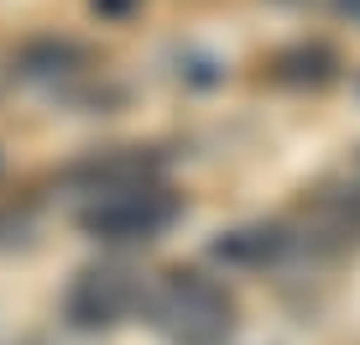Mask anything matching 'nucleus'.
Masks as SVG:
<instances>
[{
    "mask_svg": "<svg viewBox=\"0 0 360 345\" xmlns=\"http://www.w3.org/2000/svg\"><path fill=\"white\" fill-rule=\"evenodd\" d=\"M141 314L167 345H230L235 340L230 288L219 277L198 272V267H172L157 288H146Z\"/></svg>",
    "mask_w": 360,
    "mask_h": 345,
    "instance_id": "1",
    "label": "nucleus"
},
{
    "mask_svg": "<svg viewBox=\"0 0 360 345\" xmlns=\"http://www.w3.org/2000/svg\"><path fill=\"white\" fill-rule=\"evenodd\" d=\"M178 220H183V199L162 178L131 183V189H110V194H89V204L79 209V230L94 241H110V246L157 241Z\"/></svg>",
    "mask_w": 360,
    "mask_h": 345,
    "instance_id": "2",
    "label": "nucleus"
},
{
    "mask_svg": "<svg viewBox=\"0 0 360 345\" xmlns=\"http://www.w3.org/2000/svg\"><path fill=\"white\" fill-rule=\"evenodd\" d=\"M141 303H146V282L131 262H89L73 272L63 293V319L84 335H99V330H120L126 319H136Z\"/></svg>",
    "mask_w": 360,
    "mask_h": 345,
    "instance_id": "3",
    "label": "nucleus"
},
{
    "mask_svg": "<svg viewBox=\"0 0 360 345\" xmlns=\"http://www.w3.org/2000/svg\"><path fill=\"white\" fill-rule=\"evenodd\" d=\"M146 178H162V163H157L152 152H136V146L84 157V163H73L63 172V183L79 189L84 199H89V194H110V189H131V183H146Z\"/></svg>",
    "mask_w": 360,
    "mask_h": 345,
    "instance_id": "4",
    "label": "nucleus"
},
{
    "mask_svg": "<svg viewBox=\"0 0 360 345\" xmlns=\"http://www.w3.org/2000/svg\"><path fill=\"white\" fill-rule=\"evenodd\" d=\"M214 262L225 267H240V272H266V267H277L282 256L292 251V236L282 225H235V230H219L214 236Z\"/></svg>",
    "mask_w": 360,
    "mask_h": 345,
    "instance_id": "5",
    "label": "nucleus"
},
{
    "mask_svg": "<svg viewBox=\"0 0 360 345\" xmlns=\"http://www.w3.org/2000/svg\"><path fill=\"white\" fill-rule=\"evenodd\" d=\"M319 209H324L340 230H360V183L334 189V194H319Z\"/></svg>",
    "mask_w": 360,
    "mask_h": 345,
    "instance_id": "6",
    "label": "nucleus"
},
{
    "mask_svg": "<svg viewBox=\"0 0 360 345\" xmlns=\"http://www.w3.org/2000/svg\"><path fill=\"white\" fill-rule=\"evenodd\" d=\"M340 11H345V16H355V21H360V0H340Z\"/></svg>",
    "mask_w": 360,
    "mask_h": 345,
    "instance_id": "7",
    "label": "nucleus"
}]
</instances>
